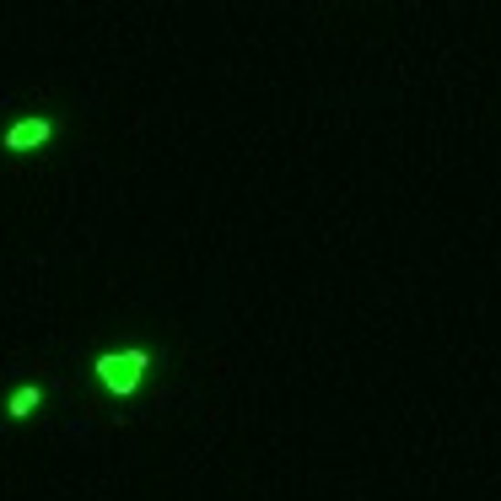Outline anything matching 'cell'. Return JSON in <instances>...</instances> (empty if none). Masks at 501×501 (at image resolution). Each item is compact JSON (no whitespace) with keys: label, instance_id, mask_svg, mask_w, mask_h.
<instances>
[{"label":"cell","instance_id":"6da1fadb","mask_svg":"<svg viewBox=\"0 0 501 501\" xmlns=\"http://www.w3.org/2000/svg\"><path fill=\"white\" fill-rule=\"evenodd\" d=\"M151 361H157V350H146V345L103 350V356L92 361V378H98L109 393H135V389H141V378L151 372Z\"/></svg>","mask_w":501,"mask_h":501},{"label":"cell","instance_id":"7a4b0ae2","mask_svg":"<svg viewBox=\"0 0 501 501\" xmlns=\"http://www.w3.org/2000/svg\"><path fill=\"white\" fill-rule=\"evenodd\" d=\"M55 130H59V124L49 119V113H27V119H11V130H5V146H11V151H33V146H44Z\"/></svg>","mask_w":501,"mask_h":501},{"label":"cell","instance_id":"3957f363","mask_svg":"<svg viewBox=\"0 0 501 501\" xmlns=\"http://www.w3.org/2000/svg\"><path fill=\"white\" fill-rule=\"evenodd\" d=\"M38 404H44V389H38V383H16V389L5 393V415H11V421H22V415H33Z\"/></svg>","mask_w":501,"mask_h":501}]
</instances>
